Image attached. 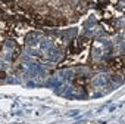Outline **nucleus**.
<instances>
[{
	"mask_svg": "<svg viewBox=\"0 0 125 124\" xmlns=\"http://www.w3.org/2000/svg\"><path fill=\"white\" fill-rule=\"evenodd\" d=\"M122 64H124V58H122V56L112 61V67H113V68H122Z\"/></svg>",
	"mask_w": 125,
	"mask_h": 124,
	"instance_id": "1",
	"label": "nucleus"
},
{
	"mask_svg": "<svg viewBox=\"0 0 125 124\" xmlns=\"http://www.w3.org/2000/svg\"><path fill=\"white\" fill-rule=\"evenodd\" d=\"M74 84H85V80H84V78H81V80H75Z\"/></svg>",
	"mask_w": 125,
	"mask_h": 124,
	"instance_id": "2",
	"label": "nucleus"
},
{
	"mask_svg": "<svg viewBox=\"0 0 125 124\" xmlns=\"http://www.w3.org/2000/svg\"><path fill=\"white\" fill-rule=\"evenodd\" d=\"M6 77V73L5 71H0V78H5Z\"/></svg>",
	"mask_w": 125,
	"mask_h": 124,
	"instance_id": "3",
	"label": "nucleus"
}]
</instances>
